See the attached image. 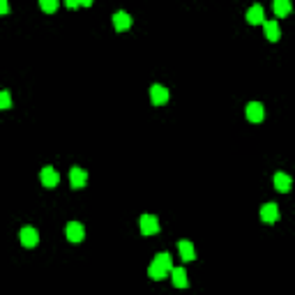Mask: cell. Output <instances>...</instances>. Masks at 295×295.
<instances>
[{
    "label": "cell",
    "mask_w": 295,
    "mask_h": 295,
    "mask_svg": "<svg viewBox=\"0 0 295 295\" xmlns=\"http://www.w3.org/2000/svg\"><path fill=\"white\" fill-rule=\"evenodd\" d=\"M69 182L74 189H81V187H86L88 182V173L83 169H79V166H74V169L69 171Z\"/></svg>",
    "instance_id": "ba28073f"
},
{
    "label": "cell",
    "mask_w": 295,
    "mask_h": 295,
    "mask_svg": "<svg viewBox=\"0 0 295 295\" xmlns=\"http://www.w3.org/2000/svg\"><path fill=\"white\" fill-rule=\"evenodd\" d=\"M261 219L265 222V224H274L279 219V208H277V203H265L261 208Z\"/></svg>",
    "instance_id": "8992f818"
},
{
    "label": "cell",
    "mask_w": 295,
    "mask_h": 295,
    "mask_svg": "<svg viewBox=\"0 0 295 295\" xmlns=\"http://www.w3.org/2000/svg\"><path fill=\"white\" fill-rule=\"evenodd\" d=\"M263 7L261 5H254V7H249V12H247V21L252 23V26H256V23H263Z\"/></svg>",
    "instance_id": "5bb4252c"
},
{
    "label": "cell",
    "mask_w": 295,
    "mask_h": 295,
    "mask_svg": "<svg viewBox=\"0 0 295 295\" xmlns=\"http://www.w3.org/2000/svg\"><path fill=\"white\" fill-rule=\"evenodd\" d=\"M272 182H274V187H277V191H288L290 185H293V180H290L288 173H274Z\"/></svg>",
    "instance_id": "4fadbf2b"
},
{
    "label": "cell",
    "mask_w": 295,
    "mask_h": 295,
    "mask_svg": "<svg viewBox=\"0 0 295 295\" xmlns=\"http://www.w3.org/2000/svg\"><path fill=\"white\" fill-rule=\"evenodd\" d=\"M178 252H180V256L185 258V261H194V258H196V249H194V245H191L189 240L178 242Z\"/></svg>",
    "instance_id": "7c38bea8"
},
{
    "label": "cell",
    "mask_w": 295,
    "mask_h": 295,
    "mask_svg": "<svg viewBox=\"0 0 295 295\" xmlns=\"http://www.w3.org/2000/svg\"><path fill=\"white\" fill-rule=\"evenodd\" d=\"M150 102H153L155 106L166 104V102H169V90H166L164 86H159V83L150 86Z\"/></svg>",
    "instance_id": "7a4b0ae2"
},
{
    "label": "cell",
    "mask_w": 295,
    "mask_h": 295,
    "mask_svg": "<svg viewBox=\"0 0 295 295\" xmlns=\"http://www.w3.org/2000/svg\"><path fill=\"white\" fill-rule=\"evenodd\" d=\"M153 263H157L159 268H164L169 274H171V270H173V261H171V254H166V252H159L157 256H155Z\"/></svg>",
    "instance_id": "9a60e30c"
},
{
    "label": "cell",
    "mask_w": 295,
    "mask_h": 295,
    "mask_svg": "<svg viewBox=\"0 0 295 295\" xmlns=\"http://www.w3.org/2000/svg\"><path fill=\"white\" fill-rule=\"evenodd\" d=\"M19 240H21L23 247H37V242H39L37 229H33V226H23L21 233H19Z\"/></svg>",
    "instance_id": "6da1fadb"
},
{
    "label": "cell",
    "mask_w": 295,
    "mask_h": 295,
    "mask_svg": "<svg viewBox=\"0 0 295 295\" xmlns=\"http://www.w3.org/2000/svg\"><path fill=\"white\" fill-rule=\"evenodd\" d=\"M159 231V222L155 214H143L141 217V233L143 235H155Z\"/></svg>",
    "instance_id": "5b68a950"
},
{
    "label": "cell",
    "mask_w": 295,
    "mask_h": 295,
    "mask_svg": "<svg viewBox=\"0 0 295 295\" xmlns=\"http://www.w3.org/2000/svg\"><path fill=\"white\" fill-rule=\"evenodd\" d=\"M10 106H12L10 90H3V93H0V109H10Z\"/></svg>",
    "instance_id": "ac0fdd59"
},
{
    "label": "cell",
    "mask_w": 295,
    "mask_h": 295,
    "mask_svg": "<svg viewBox=\"0 0 295 295\" xmlns=\"http://www.w3.org/2000/svg\"><path fill=\"white\" fill-rule=\"evenodd\" d=\"M42 10L44 12H55L58 10V0H42Z\"/></svg>",
    "instance_id": "d6986e66"
},
{
    "label": "cell",
    "mask_w": 295,
    "mask_h": 295,
    "mask_svg": "<svg viewBox=\"0 0 295 295\" xmlns=\"http://www.w3.org/2000/svg\"><path fill=\"white\" fill-rule=\"evenodd\" d=\"M247 118L252 122H261L265 118V109H263L261 102H249L247 104Z\"/></svg>",
    "instance_id": "52a82bcc"
},
{
    "label": "cell",
    "mask_w": 295,
    "mask_h": 295,
    "mask_svg": "<svg viewBox=\"0 0 295 295\" xmlns=\"http://www.w3.org/2000/svg\"><path fill=\"white\" fill-rule=\"evenodd\" d=\"M65 233H67V240L69 242H81L83 235H86V229H83L81 222H69L67 229H65Z\"/></svg>",
    "instance_id": "3957f363"
},
{
    "label": "cell",
    "mask_w": 295,
    "mask_h": 295,
    "mask_svg": "<svg viewBox=\"0 0 295 295\" xmlns=\"http://www.w3.org/2000/svg\"><path fill=\"white\" fill-rule=\"evenodd\" d=\"M272 7H274V14H277V17H286V14H288V12L293 10L288 0H277V3H274Z\"/></svg>",
    "instance_id": "2e32d148"
},
{
    "label": "cell",
    "mask_w": 295,
    "mask_h": 295,
    "mask_svg": "<svg viewBox=\"0 0 295 295\" xmlns=\"http://www.w3.org/2000/svg\"><path fill=\"white\" fill-rule=\"evenodd\" d=\"M113 28L118 30V33H122V30H127V28H131V17L127 14V12H115L113 14Z\"/></svg>",
    "instance_id": "9c48e42d"
},
{
    "label": "cell",
    "mask_w": 295,
    "mask_h": 295,
    "mask_svg": "<svg viewBox=\"0 0 295 295\" xmlns=\"http://www.w3.org/2000/svg\"><path fill=\"white\" fill-rule=\"evenodd\" d=\"M0 12H3V14H7V12H10V5H7V3H0Z\"/></svg>",
    "instance_id": "44dd1931"
},
{
    "label": "cell",
    "mask_w": 295,
    "mask_h": 295,
    "mask_svg": "<svg viewBox=\"0 0 295 295\" xmlns=\"http://www.w3.org/2000/svg\"><path fill=\"white\" fill-rule=\"evenodd\" d=\"M171 279H173L175 288H187V286H189V279H187L185 268H173L171 270Z\"/></svg>",
    "instance_id": "8fae6325"
},
{
    "label": "cell",
    "mask_w": 295,
    "mask_h": 295,
    "mask_svg": "<svg viewBox=\"0 0 295 295\" xmlns=\"http://www.w3.org/2000/svg\"><path fill=\"white\" fill-rule=\"evenodd\" d=\"M148 274H150V277H153L155 281H159V279H164L169 272H166L164 268H159L157 263H150V268H148Z\"/></svg>",
    "instance_id": "e0dca14e"
},
{
    "label": "cell",
    "mask_w": 295,
    "mask_h": 295,
    "mask_svg": "<svg viewBox=\"0 0 295 295\" xmlns=\"http://www.w3.org/2000/svg\"><path fill=\"white\" fill-rule=\"evenodd\" d=\"M263 33H265V37L270 42H277L281 37V28H279L277 21H263Z\"/></svg>",
    "instance_id": "30bf717a"
},
{
    "label": "cell",
    "mask_w": 295,
    "mask_h": 295,
    "mask_svg": "<svg viewBox=\"0 0 295 295\" xmlns=\"http://www.w3.org/2000/svg\"><path fill=\"white\" fill-rule=\"evenodd\" d=\"M79 5H81V3H77V0H67V7H69V10H77Z\"/></svg>",
    "instance_id": "ffe728a7"
},
{
    "label": "cell",
    "mask_w": 295,
    "mask_h": 295,
    "mask_svg": "<svg viewBox=\"0 0 295 295\" xmlns=\"http://www.w3.org/2000/svg\"><path fill=\"white\" fill-rule=\"evenodd\" d=\"M39 178H42L44 187H55L58 182H60V173H58L53 166H44L42 173H39Z\"/></svg>",
    "instance_id": "277c9868"
}]
</instances>
